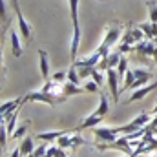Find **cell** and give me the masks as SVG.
<instances>
[{
	"label": "cell",
	"instance_id": "d6986e66",
	"mask_svg": "<svg viewBox=\"0 0 157 157\" xmlns=\"http://www.w3.org/2000/svg\"><path fill=\"white\" fill-rule=\"evenodd\" d=\"M73 132H77V130L73 128V130H68L64 135H60V137L57 139V146H60V148H70V150H71V139H73L71 133H73Z\"/></svg>",
	"mask_w": 157,
	"mask_h": 157
},
{
	"label": "cell",
	"instance_id": "277c9868",
	"mask_svg": "<svg viewBox=\"0 0 157 157\" xmlns=\"http://www.w3.org/2000/svg\"><path fill=\"white\" fill-rule=\"evenodd\" d=\"M11 4H13V9H15V15H17V22H18V29H20V33H22V37L24 40H31V35H33V29H31V26L26 22V18H24V15H22V11H20V6H18V0H11Z\"/></svg>",
	"mask_w": 157,
	"mask_h": 157
},
{
	"label": "cell",
	"instance_id": "7a4b0ae2",
	"mask_svg": "<svg viewBox=\"0 0 157 157\" xmlns=\"http://www.w3.org/2000/svg\"><path fill=\"white\" fill-rule=\"evenodd\" d=\"M121 33H122V28L121 26H108L106 28V33H104V37H102V42L99 44V48H97V51H101V55L102 57H106V55H110V48L121 39Z\"/></svg>",
	"mask_w": 157,
	"mask_h": 157
},
{
	"label": "cell",
	"instance_id": "e575fe53",
	"mask_svg": "<svg viewBox=\"0 0 157 157\" xmlns=\"http://www.w3.org/2000/svg\"><path fill=\"white\" fill-rule=\"evenodd\" d=\"M80 144H86V141L80 135H73V139H71V150H77V146H80Z\"/></svg>",
	"mask_w": 157,
	"mask_h": 157
},
{
	"label": "cell",
	"instance_id": "74e56055",
	"mask_svg": "<svg viewBox=\"0 0 157 157\" xmlns=\"http://www.w3.org/2000/svg\"><path fill=\"white\" fill-rule=\"evenodd\" d=\"M146 128H148V130H155V128H157V115H154V119L148 122V126H146Z\"/></svg>",
	"mask_w": 157,
	"mask_h": 157
},
{
	"label": "cell",
	"instance_id": "d590c367",
	"mask_svg": "<svg viewBox=\"0 0 157 157\" xmlns=\"http://www.w3.org/2000/svg\"><path fill=\"white\" fill-rule=\"evenodd\" d=\"M64 78H68V73L66 71H57V73L51 75V80H55V82H62Z\"/></svg>",
	"mask_w": 157,
	"mask_h": 157
},
{
	"label": "cell",
	"instance_id": "ba28073f",
	"mask_svg": "<svg viewBox=\"0 0 157 157\" xmlns=\"http://www.w3.org/2000/svg\"><path fill=\"white\" fill-rule=\"evenodd\" d=\"M133 73H135V78H137V80L133 82L132 90H139V88H143V86L150 84V78H154L152 71H150V70H144V68H135V70H133Z\"/></svg>",
	"mask_w": 157,
	"mask_h": 157
},
{
	"label": "cell",
	"instance_id": "30bf717a",
	"mask_svg": "<svg viewBox=\"0 0 157 157\" xmlns=\"http://www.w3.org/2000/svg\"><path fill=\"white\" fill-rule=\"evenodd\" d=\"M101 59H102V55H101V51H95V53H91V55H88V57H80L77 59L75 62H71V64H75V66H90V68H97L99 66V62H101Z\"/></svg>",
	"mask_w": 157,
	"mask_h": 157
},
{
	"label": "cell",
	"instance_id": "7c38bea8",
	"mask_svg": "<svg viewBox=\"0 0 157 157\" xmlns=\"http://www.w3.org/2000/svg\"><path fill=\"white\" fill-rule=\"evenodd\" d=\"M39 64H40V75L42 78L49 80V60H48V53L44 49H39Z\"/></svg>",
	"mask_w": 157,
	"mask_h": 157
},
{
	"label": "cell",
	"instance_id": "ee69618b",
	"mask_svg": "<svg viewBox=\"0 0 157 157\" xmlns=\"http://www.w3.org/2000/svg\"><path fill=\"white\" fill-rule=\"evenodd\" d=\"M44 157H46V155H44Z\"/></svg>",
	"mask_w": 157,
	"mask_h": 157
},
{
	"label": "cell",
	"instance_id": "603a6c76",
	"mask_svg": "<svg viewBox=\"0 0 157 157\" xmlns=\"http://www.w3.org/2000/svg\"><path fill=\"white\" fill-rule=\"evenodd\" d=\"M126 71H128V59L122 55V59H121V62L117 64V75L121 78V82H124V77H126Z\"/></svg>",
	"mask_w": 157,
	"mask_h": 157
},
{
	"label": "cell",
	"instance_id": "f546056e",
	"mask_svg": "<svg viewBox=\"0 0 157 157\" xmlns=\"http://www.w3.org/2000/svg\"><path fill=\"white\" fill-rule=\"evenodd\" d=\"M82 88H84V91H90V93H101V86H99L95 80H90V82H86Z\"/></svg>",
	"mask_w": 157,
	"mask_h": 157
},
{
	"label": "cell",
	"instance_id": "484cf974",
	"mask_svg": "<svg viewBox=\"0 0 157 157\" xmlns=\"http://www.w3.org/2000/svg\"><path fill=\"white\" fill-rule=\"evenodd\" d=\"M46 157H70V155H66L64 148H60V146H49L48 152H46Z\"/></svg>",
	"mask_w": 157,
	"mask_h": 157
},
{
	"label": "cell",
	"instance_id": "836d02e7",
	"mask_svg": "<svg viewBox=\"0 0 157 157\" xmlns=\"http://www.w3.org/2000/svg\"><path fill=\"white\" fill-rule=\"evenodd\" d=\"M104 78H106V77H104V75H102V71H99V70H95V71L91 73V80H95L99 86H102V84H104Z\"/></svg>",
	"mask_w": 157,
	"mask_h": 157
},
{
	"label": "cell",
	"instance_id": "44dd1931",
	"mask_svg": "<svg viewBox=\"0 0 157 157\" xmlns=\"http://www.w3.org/2000/svg\"><path fill=\"white\" fill-rule=\"evenodd\" d=\"M68 6H70V15H71L73 28H80L78 26V0H68Z\"/></svg>",
	"mask_w": 157,
	"mask_h": 157
},
{
	"label": "cell",
	"instance_id": "e0dca14e",
	"mask_svg": "<svg viewBox=\"0 0 157 157\" xmlns=\"http://www.w3.org/2000/svg\"><path fill=\"white\" fill-rule=\"evenodd\" d=\"M95 112H97L101 117H106V115H108V112H110V102H108L106 93H99V106H97Z\"/></svg>",
	"mask_w": 157,
	"mask_h": 157
},
{
	"label": "cell",
	"instance_id": "ab89813d",
	"mask_svg": "<svg viewBox=\"0 0 157 157\" xmlns=\"http://www.w3.org/2000/svg\"><path fill=\"white\" fill-rule=\"evenodd\" d=\"M11 157H22V154H20V148H15V150H13V154H11Z\"/></svg>",
	"mask_w": 157,
	"mask_h": 157
},
{
	"label": "cell",
	"instance_id": "4dcf8cb0",
	"mask_svg": "<svg viewBox=\"0 0 157 157\" xmlns=\"http://www.w3.org/2000/svg\"><path fill=\"white\" fill-rule=\"evenodd\" d=\"M78 75H80V78H86V77H91V73L97 70V68H90V66H78Z\"/></svg>",
	"mask_w": 157,
	"mask_h": 157
},
{
	"label": "cell",
	"instance_id": "d4e9b609",
	"mask_svg": "<svg viewBox=\"0 0 157 157\" xmlns=\"http://www.w3.org/2000/svg\"><path fill=\"white\" fill-rule=\"evenodd\" d=\"M135 80H137V78H135L133 70H128V71H126V77H124V82H122V91H124V90H132V86H133Z\"/></svg>",
	"mask_w": 157,
	"mask_h": 157
},
{
	"label": "cell",
	"instance_id": "9c48e42d",
	"mask_svg": "<svg viewBox=\"0 0 157 157\" xmlns=\"http://www.w3.org/2000/svg\"><path fill=\"white\" fill-rule=\"evenodd\" d=\"M157 88V80L155 82H150V84H146V86H143V88H139V90H135L130 97H128V101H126V104H130V102H135V101H141V99H144L148 93H152L154 90Z\"/></svg>",
	"mask_w": 157,
	"mask_h": 157
},
{
	"label": "cell",
	"instance_id": "f35d334b",
	"mask_svg": "<svg viewBox=\"0 0 157 157\" xmlns=\"http://www.w3.org/2000/svg\"><path fill=\"white\" fill-rule=\"evenodd\" d=\"M154 44H155V46H154V55H152V59H154V62L157 64V39H154Z\"/></svg>",
	"mask_w": 157,
	"mask_h": 157
},
{
	"label": "cell",
	"instance_id": "b9f144b4",
	"mask_svg": "<svg viewBox=\"0 0 157 157\" xmlns=\"http://www.w3.org/2000/svg\"><path fill=\"white\" fill-rule=\"evenodd\" d=\"M124 157H133V155H124Z\"/></svg>",
	"mask_w": 157,
	"mask_h": 157
},
{
	"label": "cell",
	"instance_id": "8fae6325",
	"mask_svg": "<svg viewBox=\"0 0 157 157\" xmlns=\"http://www.w3.org/2000/svg\"><path fill=\"white\" fill-rule=\"evenodd\" d=\"M102 119H104V117H101L97 112H93L91 115H88V117L84 119V121H82V122L77 126V128H75V130H77V132H80V130H86V128H95L99 122H102Z\"/></svg>",
	"mask_w": 157,
	"mask_h": 157
},
{
	"label": "cell",
	"instance_id": "1f68e13d",
	"mask_svg": "<svg viewBox=\"0 0 157 157\" xmlns=\"http://www.w3.org/2000/svg\"><path fill=\"white\" fill-rule=\"evenodd\" d=\"M122 42H124V44H130V46H135V44H137V42H135V37H133V33H132V28L124 31V35H122Z\"/></svg>",
	"mask_w": 157,
	"mask_h": 157
},
{
	"label": "cell",
	"instance_id": "83f0119b",
	"mask_svg": "<svg viewBox=\"0 0 157 157\" xmlns=\"http://www.w3.org/2000/svg\"><path fill=\"white\" fill-rule=\"evenodd\" d=\"M7 126L2 122V126H0V148H2V152H6V148H7Z\"/></svg>",
	"mask_w": 157,
	"mask_h": 157
},
{
	"label": "cell",
	"instance_id": "60d3db41",
	"mask_svg": "<svg viewBox=\"0 0 157 157\" xmlns=\"http://www.w3.org/2000/svg\"><path fill=\"white\" fill-rule=\"evenodd\" d=\"M154 115H157V106L154 108Z\"/></svg>",
	"mask_w": 157,
	"mask_h": 157
},
{
	"label": "cell",
	"instance_id": "6da1fadb",
	"mask_svg": "<svg viewBox=\"0 0 157 157\" xmlns=\"http://www.w3.org/2000/svg\"><path fill=\"white\" fill-rule=\"evenodd\" d=\"M68 97L66 95H60V93H46V91H31V93H28L24 99H22V104H26V102H29V101H37V102H46V104H49V106H55V104H60V102H64Z\"/></svg>",
	"mask_w": 157,
	"mask_h": 157
},
{
	"label": "cell",
	"instance_id": "4fadbf2b",
	"mask_svg": "<svg viewBox=\"0 0 157 157\" xmlns=\"http://www.w3.org/2000/svg\"><path fill=\"white\" fill-rule=\"evenodd\" d=\"M139 28H141V31L144 33V37L148 40L157 39V24L155 22H143V24H139Z\"/></svg>",
	"mask_w": 157,
	"mask_h": 157
},
{
	"label": "cell",
	"instance_id": "7402d4cb",
	"mask_svg": "<svg viewBox=\"0 0 157 157\" xmlns=\"http://www.w3.org/2000/svg\"><path fill=\"white\" fill-rule=\"evenodd\" d=\"M68 130H55V132H44V133H39L37 137H39L40 141H53V139H59L60 135H64Z\"/></svg>",
	"mask_w": 157,
	"mask_h": 157
},
{
	"label": "cell",
	"instance_id": "d6a6232c",
	"mask_svg": "<svg viewBox=\"0 0 157 157\" xmlns=\"http://www.w3.org/2000/svg\"><path fill=\"white\" fill-rule=\"evenodd\" d=\"M48 148H49V146L40 144V146H37V148L33 150V154H31L29 157H44V155H46V152H48Z\"/></svg>",
	"mask_w": 157,
	"mask_h": 157
},
{
	"label": "cell",
	"instance_id": "52a82bcc",
	"mask_svg": "<svg viewBox=\"0 0 157 157\" xmlns=\"http://www.w3.org/2000/svg\"><path fill=\"white\" fill-rule=\"evenodd\" d=\"M106 82H108V88H110V93H112V99H113V102H117L119 101V82H121V78L117 75V70L115 68H112V70H108L106 71Z\"/></svg>",
	"mask_w": 157,
	"mask_h": 157
},
{
	"label": "cell",
	"instance_id": "9a60e30c",
	"mask_svg": "<svg viewBox=\"0 0 157 157\" xmlns=\"http://www.w3.org/2000/svg\"><path fill=\"white\" fill-rule=\"evenodd\" d=\"M20 154L22 157H29L33 154V150H35V143H33V137H24V141L20 143Z\"/></svg>",
	"mask_w": 157,
	"mask_h": 157
},
{
	"label": "cell",
	"instance_id": "7bdbcfd3",
	"mask_svg": "<svg viewBox=\"0 0 157 157\" xmlns=\"http://www.w3.org/2000/svg\"><path fill=\"white\" fill-rule=\"evenodd\" d=\"M70 157H73V155H70Z\"/></svg>",
	"mask_w": 157,
	"mask_h": 157
},
{
	"label": "cell",
	"instance_id": "ffe728a7",
	"mask_svg": "<svg viewBox=\"0 0 157 157\" xmlns=\"http://www.w3.org/2000/svg\"><path fill=\"white\" fill-rule=\"evenodd\" d=\"M0 17H2V33H6V29H7L9 24H11L9 13H7V6H6V0H0Z\"/></svg>",
	"mask_w": 157,
	"mask_h": 157
},
{
	"label": "cell",
	"instance_id": "ac0fdd59",
	"mask_svg": "<svg viewBox=\"0 0 157 157\" xmlns=\"http://www.w3.org/2000/svg\"><path fill=\"white\" fill-rule=\"evenodd\" d=\"M84 91V88H80L77 84H71V82H64L62 84V95H66V97H71V95H80Z\"/></svg>",
	"mask_w": 157,
	"mask_h": 157
},
{
	"label": "cell",
	"instance_id": "8d00e7d4",
	"mask_svg": "<svg viewBox=\"0 0 157 157\" xmlns=\"http://www.w3.org/2000/svg\"><path fill=\"white\" fill-rule=\"evenodd\" d=\"M117 51H121L122 55H126L128 51H133V46H130V44H124V42H121L117 48Z\"/></svg>",
	"mask_w": 157,
	"mask_h": 157
},
{
	"label": "cell",
	"instance_id": "8992f818",
	"mask_svg": "<svg viewBox=\"0 0 157 157\" xmlns=\"http://www.w3.org/2000/svg\"><path fill=\"white\" fill-rule=\"evenodd\" d=\"M121 59H122V53H121V51H112L110 55H106V57L101 59L97 70H99V71H108V70H112V68H117V64L121 62Z\"/></svg>",
	"mask_w": 157,
	"mask_h": 157
},
{
	"label": "cell",
	"instance_id": "4316f807",
	"mask_svg": "<svg viewBox=\"0 0 157 157\" xmlns=\"http://www.w3.org/2000/svg\"><path fill=\"white\" fill-rule=\"evenodd\" d=\"M28 128H29V121H26L24 124H20L13 133H11V137L13 139H20V137H26V132H28Z\"/></svg>",
	"mask_w": 157,
	"mask_h": 157
},
{
	"label": "cell",
	"instance_id": "5bb4252c",
	"mask_svg": "<svg viewBox=\"0 0 157 157\" xmlns=\"http://www.w3.org/2000/svg\"><path fill=\"white\" fill-rule=\"evenodd\" d=\"M78 44H80V28H73V37H71V62L77 60V55H78Z\"/></svg>",
	"mask_w": 157,
	"mask_h": 157
},
{
	"label": "cell",
	"instance_id": "2e32d148",
	"mask_svg": "<svg viewBox=\"0 0 157 157\" xmlns=\"http://www.w3.org/2000/svg\"><path fill=\"white\" fill-rule=\"evenodd\" d=\"M9 39H11V49H13V55L15 57H20L22 55V46H20V37L15 29L9 31Z\"/></svg>",
	"mask_w": 157,
	"mask_h": 157
},
{
	"label": "cell",
	"instance_id": "cb8c5ba5",
	"mask_svg": "<svg viewBox=\"0 0 157 157\" xmlns=\"http://www.w3.org/2000/svg\"><path fill=\"white\" fill-rule=\"evenodd\" d=\"M68 82H71V84H80V75H78V70L75 64H71L70 66V70H68Z\"/></svg>",
	"mask_w": 157,
	"mask_h": 157
},
{
	"label": "cell",
	"instance_id": "3957f363",
	"mask_svg": "<svg viewBox=\"0 0 157 157\" xmlns=\"http://www.w3.org/2000/svg\"><path fill=\"white\" fill-rule=\"evenodd\" d=\"M97 150H121L124 152L126 155H132L133 150H132V144H130V139L124 135V137H119L117 141L113 143H101V144H95Z\"/></svg>",
	"mask_w": 157,
	"mask_h": 157
},
{
	"label": "cell",
	"instance_id": "5b68a950",
	"mask_svg": "<svg viewBox=\"0 0 157 157\" xmlns=\"http://www.w3.org/2000/svg\"><path fill=\"white\" fill-rule=\"evenodd\" d=\"M93 135L102 143H113L119 139L121 132L119 128H93Z\"/></svg>",
	"mask_w": 157,
	"mask_h": 157
},
{
	"label": "cell",
	"instance_id": "f1b7e54d",
	"mask_svg": "<svg viewBox=\"0 0 157 157\" xmlns=\"http://www.w3.org/2000/svg\"><path fill=\"white\" fill-rule=\"evenodd\" d=\"M146 6H148L150 22H155V24H157V2H155V0H148V2H146Z\"/></svg>",
	"mask_w": 157,
	"mask_h": 157
}]
</instances>
